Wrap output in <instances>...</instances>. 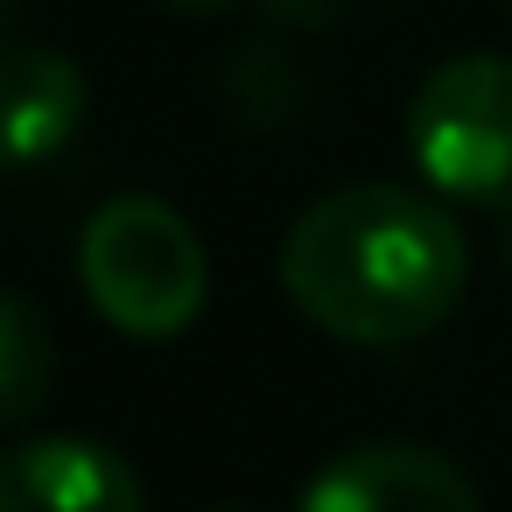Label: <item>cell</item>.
I'll list each match as a JSON object with an SVG mask.
<instances>
[{
  "label": "cell",
  "mask_w": 512,
  "mask_h": 512,
  "mask_svg": "<svg viewBox=\"0 0 512 512\" xmlns=\"http://www.w3.org/2000/svg\"><path fill=\"white\" fill-rule=\"evenodd\" d=\"M407 155L442 197L505 211L512 204V64L491 50L435 64L407 99Z\"/></svg>",
  "instance_id": "obj_3"
},
{
  "label": "cell",
  "mask_w": 512,
  "mask_h": 512,
  "mask_svg": "<svg viewBox=\"0 0 512 512\" xmlns=\"http://www.w3.org/2000/svg\"><path fill=\"white\" fill-rule=\"evenodd\" d=\"M505 8H512V0H505Z\"/></svg>",
  "instance_id": "obj_10"
},
{
  "label": "cell",
  "mask_w": 512,
  "mask_h": 512,
  "mask_svg": "<svg viewBox=\"0 0 512 512\" xmlns=\"http://www.w3.org/2000/svg\"><path fill=\"white\" fill-rule=\"evenodd\" d=\"M155 8H169V15H225L239 0H155Z\"/></svg>",
  "instance_id": "obj_9"
},
{
  "label": "cell",
  "mask_w": 512,
  "mask_h": 512,
  "mask_svg": "<svg viewBox=\"0 0 512 512\" xmlns=\"http://www.w3.org/2000/svg\"><path fill=\"white\" fill-rule=\"evenodd\" d=\"M85 302L127 337H176L211 295V253L162 197H113L78 239Z\"/></svg>",
  "instance_id": "obj_2"
},
{
  "label": "cell",
  "mask_w": 512,
  "mask_h": 512,
  "mask_svg": "<svg viewBox=\"0 0 512 512\" xmlns=\"http://www.w3.org/2000/svg\"><path fill=\"white\" fill-rule=\"evenodd\" d=\"M0 106H8V162L36 169L50 162L78 127H85V78L64 50L43 43H8V64H0Z\"/></svg>",
  "instance_id": "obj_6"
},
{
  "label": "cell",
  "mask_w": 512,
  "mask_h": 512,
  "mask_svg": "<svg viewBox=\"0 0 512 512\" xmlns=\"http://www.w3.org/2000/svg\"><path fill=\"white\" fill-rule=\"evenodd\" d=\"M50 379H57V337H50L36 295L8 288V295H0V414L29 421Z\"/></svg>",
  "instance_id": "obj_7"
},
{
  "label": "cell",
  "mask_w": 512,
  "mask_h": 512,
  "mask_svg": "<svg viewBox=\"0 0 512 512\" xmlns=\"http://www.w3.org/2000/svg\"><path fill=\"white\" fill-rule=\"evenodd\" d=\"M267 8L288 22H316V15H330V0H267Z\"/></svg>",
  "instance_id": "obj_8"
},
{
  "label": "cell",
  "mask_w": 512,
  "mask_h": 512,
  "mask_svg": "<svg viewBox=\"0 0 512 512\" xmlns=\"http://www.w3.org/2000/svg\"><path fill=\"white\" fill-rule=\"evenodd\" d=\"M470 246L407 183H344L281 239V295L337 344L393 351L442 330L463 302Z\"/></svg>",
  "instance_id": "obj_1"
},
{
  "label": "cell",
  "mask_w": 512,
  "mask_h": 512,
  "mask_svg": "<svg viewBox=\"0 0 512 512\" xmlns=\"http://www.w3.org/2000/svg\"><path fill=\"white\" fill-rule=\"evenodd\" d=\"M0 512H148L120 449L85 435H36L0 463Z\"/></svg>",
  "instance_id": "obj_5"
},
{
  "label": "cell",
  "mask_w": 512,
  "mask_h": 512,
  "mask_svg": "<svg viewBox=\"0 0 512 512\" xmlns=\"http://www.w3.org/2000/svg\"><path fill=\"white\" fill-rule=\"evenodd\" d=\"M295 512H484V498L428 442H358L309 477Z\"/></svg>",
  "instance_id": "obj_4"
}]
</instances>
